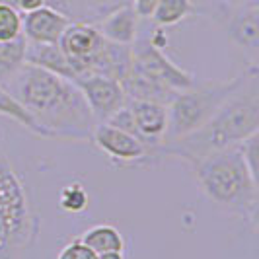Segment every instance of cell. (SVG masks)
I'll return each mask as SVG.
<instances>
[{
	"instance_id": "obj_9",
	"label": "cell",
	"mask_w": 259,
	"mask_h": 259,
	"mask_svg": "<svg viewBox=\"0 0 259 259\" xmlns=\"http://www.w3.org/2000/svg\"><path fill=\"white\" fill-rule=\"evenodd\" d=\"M70 20L51 6H41L33 12L22 14V35L29 43H59Z\"/></svg>"
},
{
	"instance_id": "obj_14",
	"label": "cell",
	"mask_w": 259,
	"mask_h": 259,
	"mask_svg": "<svg viewBox=\"0 0 259 259\" xmlns=\"http://www.w3.org/2000/svg\"><path fill=\"white\" fill-rule=\"evenodd\" d=\"M26 65L37 66L47 72H53L57 76H63L66 80H76L74 70L61 51L59 43H29L26 45Z\"/></svg>"
},
{
	"instance_id": "obj_18",
	"label": "cell",
	"mask_w": 259,
	"mask_h": 259,
	"mask_svg": "<svg viewBox=\"0 0 259 259\" xmlns=\"http://www.w3.org/2000/svg\"><path fill=\"white\" fill-rule=\"evenodd\" d=\"M0 115L10 117L12 121L20 123V125L26 127L27 131H31L33 135H37V137H43V139H45V133H43V129L35 123V119L22 107V104H18V102L14 100L2 84H0Z\"/></svg>"
},
{
	"instance_id": "obj_19",
	"label": "cell",
	"mask_w": 259,
	"mask_h": 259,
	"mask_svg": "<svg viewBox=\"0 0 259 259\" xmlns=\"http://www.w3.org/2000/svg\"><path fill=\"white\" fill-rule=\"evenodd\" d=\"M59 207L65 212H82L88 207V193L80 183H68L61 189L59 195Z\"/></svg>"
},
{
	"instance_id": "obj_4",
	"label": "cell",
	"mask_w": 259,
	"mask_h": 259,
	"mask_svg": "<svg viewBox=\"0 0 259 259\" xmlns=\"http://www.w3.org/2000/svg\"><path fill=\"white\" fill-rule=\"evenodd\" d=\"M249 68V66H247ZM247 68L224 82H195L193 86L178 92L168 105V133L164 143L176 141L193 131L201 129L221 105L242 86L247 76Z\"/></svg>"
},
{
	"instance_id": "obj_24",
	"label": "cell",
	"mask_w": 259,
	"mask_h": 259,
	"mask_svg": "<svg viewBox=\"0 0 259 259\" xmlns=\"http://www.w3.org/2000/svg\"><path fill=\"white\" fill-rule=\"evenodd\" d=\"M45 4H47V0H16L14 2V8L20 14H27L37 10L41 6H45Z\"/></svg>"
},
{
	"instance_id": "obj_17",
	"label": "cell",
	"mask_w": 259,
	"mask_h": 259,
	"mask_svg": "<svg viewBox=\"0 0 259 259\" xmlns=\"http://www.w3.org/2000/svg\"><path fill=\"white\" fill-rule=\"evenodd\" d=\"M193 12V0H160L150 20L158 27H169L183 22Z\"/></svg>"
},
{
	"instance_id": "obj_16",
	"label": "cell",
	"mask_w": 259,
	"mask_h": 259,
	"mask_svg": "<svg viewBox=\"0 0 259 259\" xmlns=\"http://www.w3.org/2000/svg\"><path fill=\"white\" fill-rule=\"evenodd\" d=\"M26 45L27 41L24 35L10 41H0V84L2 86L26 65Z\"/></svg>"
},
{
	"instance_id": "obj_8",
	"label": "cell",
	"mask_w": 259,
	"mask_h": 259,
	"mask_svg": "<svg viewBox=\"0 0 259 259\" xmlns=\"http://www.w3.org/2000/svg\"><path fill=\"white\" fill-rule=\"evenodd\" d=\"M92 143L115 162H146V148L139 139L109 123H98L92 131Z\"/></svg>"
},
{
	"instance_id": "obj_20",
	"label": "cell",
	"mask_w": 259,
	"mask_h": 259,
	"mask_svg": "<svg viewBox=\"0 0 259 259\" xmlns=\"http://www.w3.org/2000/svg\"><path fill=\"white\" fill-rule=\"evenodd\" d=\"M22 35V14L14 6L0 4V41H10Z\"/></svg>"
},
{
	"instance_id": "obj_23",
	"label": "cell",
	"mask_w": 259,
	"mask_h": 259,
	"mask_svg": "<svg viewBox=\"0 0 259 259\" xmlns=\"http://www.w3.org/2000/svg\"><path fill=\"white\" fill-rule=\"evenodd\" d=\"M158 2L160 0H131V6H133V10L137 12V16L141 20H150L156 6H158Z\"/></svg>"
},
{
	"instance_id": "obj_3",
	"label": "cell",
	"mask_w": 259,
	"mask_h": 259,
	"mask_svg": "<svg viewBox=\"0 0 259 259\" xmlns=\"http://www.w3.org/2000/svg\"><path fill=\"white\" fill-rule=\"evenodd\" d=\"M203 193L221 207L242 214L255 230L259 210V182L249 174L240 143L214 150L191 164Z\"/></svg>"
},
{
	"instance_id": "obj_11",
	"label": "cell",
	"mask_w": 259,
	"mask_h": 259,
	"mask_svg": "<svg viewBox=\"0 0 259 259\" xmlns=\"http://www.w3.org/2000/svg\"><path fill=\"white\" fill-rule=\"evenodd\" d=\"M139 26H141V18L137 16L131 4H123L111 10L96 24L102 37L119 45H133L139 35Z\"/></svg>"
},
{
	"instance_id": "obj_12",
	"label": "cell",
	"mask_w": 259,
	"mask_h": 259,
	"mask_svg": "<svg viewBox=\"0 0 259 259\" xmlns=\"http://www.w3.org/2000/svg\"><path fill=\"white\" fill-rule=\"evenodd\" d=\"M228 37L238 47L247 51L253 59L259 51V8L257 2H251L244 8H238L228 20Z\"/></svg>"
},
{
	"instance_id": "obj_6",
	"label": "cell",
	"mask_w": 259,
	"mask_h": 259,
	"mask_svg": "<svg viewBox=\"0 0 259 259\" xmlns=\"http://www.w3.org/2000/svg\"><path fill=\"white\" fill-rule=\"evenodd\" d=\"M80 94L84 96L92 117L98 123H105L115 115L121 107L127 105V96L121 88V82L100 74H86L74 82Z\"/></svg>"
},
{
	"instance_id": "obj_10",
	"label": "cell",
	"mask_w": 259,
	"mask_h": 259,
	"mask_svg": "<svg viewBox=\"0 0 259 259\" xmlns=\"http://www.w3.org/2000/svg\"><path fill=\"white\" fill-rule=\"evenodd\" d=\"M131 65H133L131 45H119V43L104 39L100 49L90 59L86 74H100V76L113 78L117 82H121L129 74Z\"/></svg>"
},
{
	"instance_id": "obj_1",
	"label": "cell",
	"mask_w": 259,
	"mask_h": 259,
	"mask_svg": "<svg viewBox=\"0 0 259 259\" xmlns=\"http://www.w3.org/2000/svg\"><path fill=\"white\" fill-rule=\"evenodd\" d=\"M6 92L35 119L45 139L90 141L96 121L72 80L24 65L6 84Z\"/></svg>"
},
{
	"instance_id": "obj_22",
	"label": "cell",
	"mask_w": 259,
	"mask_h": 259,
	"mask_svg": "<svg viewBox=\"0 0 259 259\" xmlns=\"http://www.w3.org/2000/svg\"><path fill=\"white\" fill-rule=\"evenodd\" d=\"M57 259H98V255L92 249H88V247L84 246L78 238H74L72 242H68L61 249V253L57 255Z\"/></svg>"
},
{
	"instance_id": "obj_13",
	"label": "cell",
	"mask_w": 259,
	"mask_h": 259,
	"mask_svg": "<svg viewBox=\"0 0 259 259\" xmlns=\"http://www.w3.org/2000/svg\"><path fill=\"white\" fill-rule=\"evenodd\" d=\"M121 88L127 96V102H154V104L169 105L178 92L144 76L131 68L129 74L121 80Z\"/></svg>"
},
{
	"instance_id": "obj_5",
	"label": "cell",
	"mask_w": 259,
	"mask_h": 259,
	"mask_svg": "<svg viewBox=\"0 0 259 259\" xmlns=\"http://www.w3.org/2000/svg\"><path fill=\"white\" fill-rule=\"evenodd\" d=\"M162 27H156L152 33L139 29V35L135 39V43L131 45V53H133V65L131 68L141 72L144 76L152 78L156 82L168 86L171 90L182 92L189 86H193L195 76L191 72L183 70L182 66H178L168 55L164 53V45L158 41Z\"/></svg>"
},
{
	"instance_id": "obj_26",
	"label": "cell",
	"mask_w": 259,
	"mask_h": 259,
	"mask_svg": "<svg viewBox=\"0 0 259 259\" xmlns=\"http://www.w3.org/2000/svg\"><path fill=\"white\" fill-rule=\"evenodd\" d=\"M16 0H0V4H8V6H14Z\"/></svg>"
},
{
	"instance_id": "obj_2",
	"label": "cell",
	"mask_w": 259,
	"mask_h": 259,
	"mask_svg": "<svg viewBox=\"0 0 259 259\" xmlns=\"http://www.w3.org/2000/svg\"><path fill=\"white\" fill-rule=\"evenodd\" d=\"M255 133H259V66L251 63L246 80L221 105V109L201 129L176 141L162 143L158 160L171 156L191 166L199 158L242 143Z\"/></svg>"
},
{
	"instance_id": "obj_7",
	"label": "cell",
	"mask_w": 259,
	"mask_h": 259,
	"mask_svg": "<svg viewBox=\"0 0 259 259\" xmlns=\"http://www.w3.org/2000/svg\"><path fill=\"white\" fill-rule=\"evenodd\" d=\"M104 43L102 33L98 31L96 24H84V22H70L59 39V47L65 53L68 63L74 70L76 80L86 74V68L90 59ZM74 80V82H76Z\"/></svg>"
},
{
	"instance_id": "obj_25",
	"label": "cell",
	"mask_w": 259,
	"mask_h": 259,
	"mask_svg": "<svg viewBox=\"0 0 259 259\" xmlns=\"http://www.w3.org/2000/svg\"><path fill=\"white\" fill-rule=\"evenodd\" d=\"M98 259H125L123 251H107V253H100Z\"/></svg>"
},
{
	"instance_id": "obj_21",
	"label": "cell",
	"mask_w": 259,
	"mask_h": 259,
	"mask_svg": "<svg viewBox=\"0 0 259 259\" xmlns=\"http://www.w3.org/2000/svg\"><path fill=\"white\" fill-rule=\"evenodd\" d=\"M240 150H242V156H244V162H246L249 174L259 182V133L247 137L246 141H242Z\"/></svg>"
},
{
	"instance_id": "obj_15",
	"label": "cell",
	"mask_w": 259,
	"mask_h": 259,
	"mask_svg": "<svg viewBox=\"0 0 259 259\" xmlns=\"http://www.w3.org/2000/svg\"><path fill=\"white\" fill-rule=\"evenodd\" d=\"M78 240L88 249H92L96 255L107 253V251H123L125 249L123 234L111 224H96V226L88 228Z\"/></svg>"
}]
</instances>
